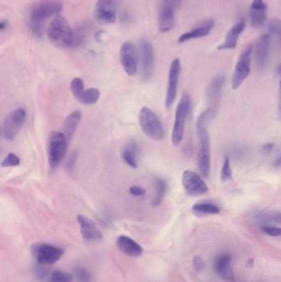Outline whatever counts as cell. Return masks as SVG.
<instances>
[{"mask_svg":"<svg viewBox=\"0 0 281 282\" xmlns=\"http://www.w3.org/2000/svg\"><path fill=\"white\" fill-rule=\"evenodd\" d=\"M213 116V109L204 110L198 116L196 120V132L199 140L198 166L200 171L204 178H208L210 174L211 156L210 142L206 126Z\"/></svg>","mask_w":281,"mask_h":282,"instance_id":"obj_1","label":"cell"},{"mask_svg":"<svg viewBox=\"0 0 281 282\" xmlns=\"http://www.w3.org/2000/svg\"><path fill=\"white\" fill-rule=\"evenodd\" d=\"M63 10L60 0H40L36 2L30 10V26L35 35H42L43 24L46 19L59 15Z\"/></svg>","mask_w":281,"mask_h":282,"instance_id":"obj_2","label":"cell"},{"mask_svg":"<svg viewBox=\"0 0 281 282\" xmlns=\"http://www.w3.org/2000/svg\"><path fill=\"white\" fill-rule=\"evenodd\" d=\"M47 36L52 45L60 49H66L73 46V30L67 20L61 15L54 16L50 22Z\"/></svg>","mask_w":281,"mask_h":282,"instance_id":"obj_3","label":"cell"},{"mask_svg":"<svg viewBox=\"0 0 281 282\" xmlns=\"http://www.w3.org/2000/svg\"><path fill=\"white\" fill-rule=\"evenodd\" d=\"M138 123L144 133L155 141L164 139V129L160 118L150 108L143 106L138 116Z\"/></svg>","mask_w":281,"mask_h":282,"instance_id":"obj_4","label":"cell"},{"mask_svg":"<svg viewBox=\"0 0 281 282\" xmlns=\"http://www.w3.org/2000/svg\"><path fill=\"white\" fill-rule=\"evenodd\" d=\"M138 64H140L141 78L148 81L152 77L155 67L154 48L146 38L138 40Z\"/></svg>","mask_w":281,"mask_h":282,"instance_id":"obj_5","label":"cell"},{"mask_svg":"<svg viewBox=\"0 0 281 282\" xmlns=\"http://www.w3.org/2000/svg\"><path fill=\"white\" fill-rule=\"evenodd\" d=\"M190 108V96L188 94H183L178 104L176 112H175V120H174V128H172V142L175 147H178L182 142L186 120L188 118Z\"/></svg>","mask_w":281,"mask_h":282,"instance_id":"obj_6","label":"cell"},{"mask_svg":"<svg viewBox=\"0 0 281 282\" xmlns=\"http://www.w3.org/2000/svg\"><path fill=\"white\" fill-rule=\"evenodd\" d=\"M252 46L246 47L242 52L237 64L235 66L234 71L232 73L231 80V87L232 90H238L244 81L251 74L252 58Z\"/></svg>","mask_w":281,"mask_h":282,"instance_id":"obj_7","label":"cell"},{"mask_svg":"<svg viewBox=\"0 0 281 282\" xmlns=\"http://www.w3.org/2000/svg\"><path fill=\"white\" fill-rule=\"evenodd\" d=\"M68 141L62 132H54L48 141V161L52 168H56L66 156Z\"/></svg>","mask_w":281,"mask_h":282,"instance_id":"obj_8","label":"cell"},{"mask_svg":"<svg viewBox=\"0 0 281 282\" xmlns=\"http://www.w3.org/2000/svg\"><path fill=\"white\" fill-rule=\"evenodd\" d=\"M33 255L42 265H52L63 256L64 250L49 244H38L33 246Z\"/></svg>","mask_w":281,"mask_h":282,"instance_id":"obj_9","label":"cell"},{"mask_svg":"<svg viewBox=\"0 0 281 282\" xmlns=\"http://www.w3.org/2000/svg\"><path fill=\"white\" fill-rule=\"evenodd\" d=\"M120 60L126 73L130 76L136 74L138 70V52L132 42L127 40L120 48Z\"/></svg>","mask_w":281,"mask_h":282,"instance_id":"obj_10","label":"cell"},{"mask_svg":"<svg viewBox=\"0 0 281 282\" xmlns=\"http://www.w3.org/2000/svg\"><path fill=\"white\" fill-rule=\"evenodd\" d=\"M26 119V112L24 108L16 109L12 110L5 118L4 126H2V134L5 139L12 140L16 138L22 126H24Z\"/></svg>","mask_w":281,"mask_h":282,"instance_id":"obj_11","label":"cell"},{"mask_svg":"<svg viewBox=\"0 0 281 282\" xmlns=\"http://www.w3.org/2000/svg\"><path fill=\"white\" fill-rule=\"evenodd\" d=\"M182 182L186 192L192 196L204 195L208 192L206 182L199 174L192 170H185L182 176Z\"/></svg>","mask_w":281,"mask_h":282,"instance_id":"obj_12","label":"cell"},{"mask_svg":"<svg viewBox=\"0 0 281 282\" xmlns=\"http://www.w3.org/2000/svg\"><path fill=\"white\" fill-rule=\"evenodd\" d=\"M180 71H182V64H180V59L176 58L172 60L169 68L168 82L166 86V99H165V104L168 108H170L174 105L176 99Z\"/></svg>","mask_w":281,"mask_h":282,"instance_id":"obj_13","label":"cell"},{"mask_svg":"<svg viewBox=\"0 0 281 282\" xmlns=\"http://www.w3.org/2000/svg\"><path fill=\"white\" fill-rule=\"evenodd\" d=\"M118 7L115 0H98L94 16L99 22L106 24H112L116 21Z\"/></svg>","mask_w":281,"mask_h":282,"instance_id":"obj_14","label":"cell"},{"mask_svg":"<svg viewBox=\"0 0 281 282\" xmlns=\"http://www.w3.org/2000/svg\"><path fill=\"white\" fill-rule=\"evenodd\" d=\"M232 264V254L230 252H221L216 256L214 261V270L222 280L232 282L234 280V272Z\"/></svg>","mask_w":281,"mask_h":282,"instance_id":"obj_15","label":"cell"},{"mask_svg":"<svg viewBox=\"0 0 281 282\" xmlns=\"http://www.w3.org/2000/svg\"><path fill=\"white\" fill-rule=\"evenodd\" d=\"M270 46V36L265 33L258 39L255 48L253 47L252 53H254L256 66L259 70H263L266 67L269 60Z\"/></svg>","mask_w":281,"mask_h":282,"instance_id":"obj_16","label":"cell"},{"mask_svg":"<svg viewBox=\"0 0 281 282\" xmlns=\"http://www.w3.org/2000/svg\"><path fill=\"white\" fill-rule=\"evenodd\" d=\"M77 220L80 224L81 234L87 242H98L101 241L102 234L94 221L82 214H78Z\"/></svg>","mask_w":281,"mask_h":282,"instance_id":"obj_17","label":"cell"},{"mask_svg":"<svg viewBox=\"0 0 281 282\" xmlns=\"http://www.w3.org/2000/svg\"><path fill=\"white\" fill-rule=\"evenodd\" d=\"M268 6L264 0H253L250 6V22L253 28L260 29L265 26Z\"/></svg>","mask_w":281,"mask_h":282,"instance_id":"obj_18","label":"cell"},{"mask_svg":"<svg viewBox=\"0 0 281 282\" xmlns=\"http://www.w3.org/2000/svg\"><path fill=\"white\" fill-rule=\"evenodd\" d=\"M175 8L168 4H162L158 12V25L161 33L168 32L175 24Z\"/></svg>","mask_w":281,"mask_h":282,"instance_id":"obj_19","label":"cell"},{"mask_svg":"<svg viewBox=\"0 0 281 282\" xmlns=\"http://www.w3.org/2000/svg\"><path fill=\"white\" fill-rule=\"evenodd\" d=\"M214 26V22L212 19H208L203 22L202 24L194 26L190 31L186 32L178 38V43L186 42L188 40L198 39V38H204L208 36Z\"/></svg>","mask_w":281,"mask_h":282,"instance_id":"obj_20","label":"cell"},{"mask_svg":"<svg viewBox=\"0 0 281 282\" xmlns=\"http://www.w3.org/2000/svg\"><path fill=\"white\" fill-rule=\"evenodd\" d=\"M116 245L120 251L127 256L137 258L143 254L141 245L127 235H120L116 240Z\"/></svg>","mask_w":281,"mask_h":282,"instance_id":"obj_21","label":"cell"},{"mask_svg":"<svg viewBox=\"0 0 281 282\" xmlns=\"http://www.w3.org/2000/svg\"><path fill=\"white\" fill-rule=\"evenodd\" d=\"M246 22L240 21L235 24L234 26H232L226 34L224 42L218 46V50H228L236 48L239 36L246 28Z\"/></svg>","mask_w":281,"mask_h":282,"instance_id":"obj_22","label":"cell"},{"mask_svg":"<svg viewBox=\"0 0 281 282\" xmlns=\"http://www.w3.org/2000/svg\"><path fill=\"white\" fill-rule=\"evenodd\" d=\"M82 118V112L80 110H74L71 113L68 118H66L63 125L64 136H66L67 141H70L74 134L75 130L77 129L78 126L80 124Z\"/></svg>","mask_w":281,"mask_h":282,"instance_id":"obj_23","label":"cell"},{"mask_svg":"<svg viewBox=\"0 0 281 282\" xmlns=\"http://www.w3.org/2000/svg\"><path fill=\"white\" fill-rule=\"evenodd\" d=\"M138 144L136 142H132L124 148L122 152V160L128 166L132 168H138Z\"/></svg>","mask_w":281,"mask_h":282,"instance_id":"obj_24","label":"cell"},{"mask_svg":"<svg viewBox=\"0 0 281 282\" xmlns=\"http://www.w3.org/2000/svg\"><path fill=\"white\" fill-rule=\"evenodd\" d=\"M192 212L197 216H204L210 214H218L220 213L221 210L218 206L212 202H199L193 204Z\"/></svg>","mask_w":281,"mask_h":282,"instance_id":"obj_25","label":"cell"},{"mask_svg":"<svg viewBox=\"0 0 281 282\" xmlns=\"http://www.w3.org/2000/svg\"><path fill=\"white\" fill-rule=\"evenodd\" d=\"M224 82L225 77L224 74H218L212 80L210 88H208V98L211 102L214 104L218 100Z\"/></svg>","mask_w":281,"mask_h":282,"instance_id":"obj_26","label":"cell"},{"mask_svg":"<svg viewBox=\"0 0 281 282\" xmlns=\"http://www.w3.org/2000/svg\"><path fill=\"white\" fill-rule=\"evenodd\" d=\"M155 188H156V194L152 199V206L157 207L161 204L164 196L166 195L168 190V184L162 178H155Z\"/></svg>","mask_w":281,"mask_h":282,"instance_id":"obj_27","label":"cell"},{"mask_svg":"<svg viewBox=\"0 0 281 282\" xmlns=\"http://www.w3.org/2000/svg\"><path fill=\"white\" fill-rule=\"evenodd\" d=\"M101 96V92L96 88H90L88 90H84V92L77 99L78 101L85 105H92L98 102Z\"/></svg>","mask_w":281,"mask_h":282,"instance_id":"obj_28","label":"cell"},{"mask_svg":"<svg viewBox=\"0 0 281 282\" xmlns=\"http://www.w3.org/2000/svg\"><path fill=\"white\" fill-rule=\"evenodd\" d=\"M74 279L77 282H92V275L87 268L78 266L75 268Z\"/></svg>","mask_w":281,"mask_h":282,"instance_id":"obj_29","label":"cell"},{"mask_svg":"<svg viewBox=\"0 0 281 282\" xmlns=\"http://www.w3.org/2000/svg\"><path fill=\"white\" fill-rule=\"evenodd\" d=\"M74 276L63 270H54L50 275L49 282H74Z\"/></svg>","mask_w":281,"mask_h":282,"instance_id":"obj_30","label":"cell"},{"mask_svg":"<svg viewBox=\"0 0 281 282\" xmlns=\"http://www.w3.org/2000/svg\"><path fill=\"white\" fill-rule=\"evenodd\" d=\"M258 221L264 224H272L280 223V214L276 212H270L266 214H262L258 216Z\"/></svg>","mask_w":281,"mask_h":282,"instance_id":"obj_31","label":"cell"},{"mask_svg":"<svg viewBox=\"0 0 281 282\" xmlns=\"http://www.w3.org/2000/svg\"><path fill=\"white\" fill-rule=\"evenodd\" d=\"M220 178L222 182H230L232 180V172L230 164V158L225 156L224 162L221 168Z\"/></svg>","mask_w":281,"mask_h":282,"instance_id":"obj_32","label":"cell"},{"mask_svg":"<svg viewBox=\"0 0 281 282\" xmlns=\"http://www.w3.org/2000/svg\"><path fill=\"white\" fill-rule=\"evenodd\" d=\"M71 92L73 94L74 96L76 98V99L80 98V95L82 94L84 90V81L80 78H74L70 84Z\"/></svg>","mask_w":281,"mask_h":282,"instance_id":"obj_33","label":"cell"},{"mask_svg":"<svg viewBox=\"0 0 281 282\" xmlns=\"http://www.w3.org/2000/svg\"><path fill=\"white\" fill-rule=\"evenodd\" d=\"M267 30L269 36H276L280 38V20L279 18H272L267 25Z\"/></svg>","mask_w":281,"mask_h":282,"instance_id":"obj_34","label":"cell"},{"mask_svg":"<svg viewBox=\"0 0 281 282\" xmlns=\"http://www.w3.org/2000/svg\"><path fill=\"white\" fill-rule=\"evenodd\" d=\"M20 164V158L15 154L10 153L2 160L1 166L4 168L15 167Z\"/></svg>","mask_w":281,"mask_h":282,"instance_id":"obj_35","label":"cell"},{"mask_svg":"<svg viewBox=\"0 0 281 282\" xmlns=\"http://www.w3.org/2000/svg\"><path fill=\"white\" fill-rule=\"evenodd\" d=\"M260 230L263 233L272 237H280L281 235V228L273 224H264L260 226Z\"/></svg>","mask_w":281,"mask_h":282,"instance_id":"obj_36","label":"cell"},{"mask_svg":"<svg viewBox=\"0 0 281 282\" xmlns=\"http://www.w3.org/2000/svg\"><path fill=\"white\" fill-rule=\"evenodd\" d=\"M129 192L130 195L136 198H142L146 195V190L144 188L140 186H132L129 188Z\"/></svg>","mask_w":281,"mask_h":282,"instance_id":"obj_37","label":"cell"},{"mask_svg":"<svg viewBox=\"0 0 281 282\" xmlns=\"http://www.w3.org/2000/svg\"><path fill=\"white\" fill-rule=\"evenodd\" d=\"M193 266L196 270H202L204 268V262L200 256H194L193 258Z\"/></svg>","mask_w":281,"mask_h":282,"instance_id":"obj_38","label":"cell"},{"mask_svg":"<svg viewBox=\"0 0 281 282\" xmlns=\"http://www.w3.org/2000/svg\"><path fill=\"white\" fill-rule=\"evenodd\" d=\"M274 150V144L267 143L262 146L263 153L266 154H269L272 153V151Z\"/></svg>","mask_w":281,"mask_h":282,"instance_id":"obj_39","label":"cell"},{"mask_svg":"<svg viewBox=\"0 0 281 282\" xmlns=\"http://www.w3.org/2000/svg\"><path fill=\"white\" fill-rule=\"evenodd\" d=\"M6 26H7V24H6L5 22H0V31L4 30L6 28Z\"/></svg>","mask_w":281,"mask_h":282,"instance_id":"obj_40","label":"cell"}]
</instances>
